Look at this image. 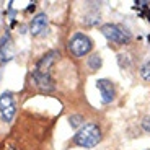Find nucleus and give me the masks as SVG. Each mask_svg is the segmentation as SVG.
Returning <instances> with one entry per match:
<instances>
[{
	"instance_id": "0eeeda50",
	"label": "nucleus",
	"mask_w": 150,
	"mask_h": 150,
	"mask_svg": "<svg viewBox=\"0 0 150 150\" xmlns=\"http://www.w3.org/2000/svg\"><path fill=\"white\" fill-rule=\"evenodd\" d=\"M47 23H49V20H47V15H46V13H38V15L31 20V23H30L31 34H33V36L41 34L42 31L47 28Z\"/></svg>"
},
{
	"instance_id": "39448f33",
	"label": "nucleus",
	"mask_w": 150,
	"mask_h": 150,
	"mask_svg": "<svg viewBox=\"0 0 150 150\" xmlns=\"http://www.w3.org/2000/svg\"><path fill=\"white\" fill-rule=\"evenodd\" d=\"M96 88L100 90V93H101V101L105 103V105L111 103L112 100H114V96H116V88H114L112 82H109V80H106V79L98 80Z\"/></svg>"
},
{
	"instance_id": "7ed1b4c3",
	"label": "nucleus",
	"mask_w": 150,
	"mask_h": 150,
	"mask_svg": "<svg viewBox=\"0 0 150 150\" xmlns=\"http://www.w3.org/2000/svg\"><path fill=\"white\" fill-rule=\"evenodd\" d=\"M101 33L106 39H109L111 42H116V44H126V42L131 41V36H129L127 31H124L121 26L117 25H112V23H106L101 26Z\"/></svg>"
},
{
	"instance_id": "9b49d317",
	"label": "nucleus",
	"mask_w": 150,
	"mask_h": 150,
	"mask_svg": "<svg viewBox=\"0 0 150 150\" xmlns=\"http://www.w3.org/2000/svg\"><path fill=\"white\" fill-rule=\"evenodd\" d=\"M140 75H142L144 80H150V64L144 65L142 70H140Z\"/></svg>"
},
{
	"instance_id": "6e6552de",
	"label": "nucleus",
	"mask_w": 150,
	"mask_h": 150,
	"mask_svg": "<svg viewBox=\"0 0 150 150\" xmlns=\"http://www.w3.org/2000/svg\"><path fill=\"white\" fill-rule=\"evenodd\" d=\"M57 56H59L57 51H51V52L44 54V56L39 59V62L36 64L34 72H39V74H49V69H51V65L54 64V60H56Z\"/></svg>"
},
{
	"instance_id": "f8f14e48",
	"label": "nucleus",
	"mask_w": 150,
	"mask_h": 150,
	"mask_svg": "<svg viewBox=\"0 0 150 150\" xmlns=\"http://www.w3.org/2000/svg\"><path fill=\"white\" fill-rule=\"evenodd\" d=\"M69 121H70V126L77 127V126H79V124L83 121V117L82 116H70V119H69Z\"/></svg>"
},
{
	"instance_id": "f257e3e1",
	"label": "nucleus",
	"mask_w": 150,
	"mask_h": 150,
	"mask_svg": "<svg viewBox=\"0 0 150 150\" xmlns=\"http://www.w3.org/2000/svg\"><path fill=\"white\" fill-rule=\"evenodd\" d=\"M101 139V131L96 124L90 122L85 124L82 129H80L74 137V144L79 147H83V149H91L95 147Z\"/></svg>"
},
{
	"instance_id": "ddd939ff",
	"label": "nucleus",
	"mask_w": 150,
	"mask_h": 150,
	"mask_svg": "<svg viewBox=\"0 0 150 150\" xmlns=\"http://www.w3.org/2000/svg\"><path fill=\"white\" fill-rule=\"evenodd\" d=\"M142 127L145 129L147 132H150V116L144 117V121H142Z\"/></svg>"
},
{
	"instance_id": "20e7f679",
	"label": "nucleus",
	"mask_w": 150,
	"mask_h": 150,
	"mask_svg": "<svg viewBox=\"0 0 150 150\" xmlns=\"http://www.w3.org/2000/svg\"><path fill=\"white\" fill-rule=\"evenodd\" d=\"M15 101H13V96L11 93H4L0 96V116L4 119V122H10L15 116Z\"/></svg>"
},
{
	"instance_id": "423d86ee",
	"label": "nucleus",
	"mask_w": 150,
	"mask_h": 150,
	"mask_svg": "<svg viewBox=\"0 0 150 150\" xmlns=\"http://www.w3.org/2000/svg\"><path fill=\"white\" fill-rule=\"evenodd\" d=\"M33 82L34 85L41 91H51L54 90V80L51 79L49 74H39V72H33Z\"/></svg>"
},
{
	"instance_id": "f03ea898",
	"label": "nucleus",
	"mask_w": 150,
	"mask_h": 150,
	"mask_svg": "<svg viewBox=\"0 0 150 150\" xmlns=\"http://www.w3.org/2000/svg\"><path fill=\"white\" fill-rule=\"evenodd\" d=\"M93 47V42L88 36L82 33H75L74 36L69 39V51H70L72 56L75 57H83L91 51Z\"/></svg>"
},
{
	"instance_id": "1a4fd4ad",
	"label": "nucleus",
	"mask_w": 150,
	"mask_h": 150,
	"mask_svg": "<svg viewBox=\"0 0 150 150\" xmlns=\"http://www.w3.org/2000/svg\"><path fill=\"white\" fill-rule=\"evenodd\" d=\"M0 54L4 59H10L13 54V47H11V39L8 34H4L2 41H0Z\"/></svg>"
},
{
	"instance_id": "9d476101",
	"label": "nucleus",
	"mask_w": 150,
	"mask_h": 150,
	"mask_svg": "<svg viewBox=\"0 0 150 150\" xmlns=\"http://www.w3.org/2000/svg\"><path fill=\"white\" fill-rule=\"evenodd\" d=\"M88 67L91 70H98V69L101 67V57L98 56V54H93V56L88 57Z\"/></svg>"
}]
</instances>
